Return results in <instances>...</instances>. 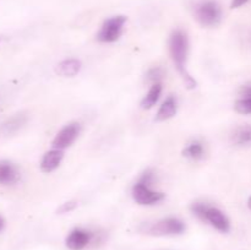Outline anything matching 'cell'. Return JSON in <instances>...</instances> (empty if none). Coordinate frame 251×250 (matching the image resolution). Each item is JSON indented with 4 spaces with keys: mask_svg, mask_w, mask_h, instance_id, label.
I'll use <instances>...</instances> for the list:
<instances>
[{
    "mask_svg": "<svg viewBox=\"0 0 251 250\" xmlns=\"http://www.w3.org/2000/svg\"><path fill=\"white\" fill-rule=\"evenodd\" d=\"M92 232L83 228H74L65 239V245L70 250H83L92 240Z\"/></svg>",
    "mask_w": 251,
    "mask_h": 250,
    "instance_id": "cell-8",
    "label": "cell"
},
{
    "mask_svg": "<svg viewBox=\"0 0 251 250\" xmlns=\"http://www.w3.org/2000/svg\"><path fill=\"white\" fill-rule=\"evenodd\" d=\"M2 39H4V37L0 36V43H1V42H2Z\"/></svg>",
    "mask_w": 251,
    "mask_h": 250,
    "instance_id": "cell-23",
    "label": "cell"
},
{
    "mask_svg": "<svg viewBox=\"0 0 251 250\" xmlns=\"http://www.w3.org/2000/svg\"><path fill=\"white\" fill-rule=\"evenodd\" d=\"M64 159V151L58 149H51L43 154L39 163V168L43 173L49 174L59 168Z\"/></svg>",
    "mask_w": 251,
    "mask_h": 250,
    "instance_id": "cell-11",
    "label": "cell"
},
{
    "mask_svg": "<svg viewBox=\"0 0 251 250\" xmlns=\"http://www.w3.org/2000/svg\"><path fill=\"white\" fill-rule=\"evenodd\" d=\"M248 206H249V208H250V210H251V196H250L249 201H248Z\"/></svg>",
    "mask_w": 251,
    "mask_h": 250,
    "instance_id": "cell-22",
    "label": "cell"
},
{
    "mask_svg": "<svg viewBox=\"0 0 251 250\" xmlns=\"http://www.w3.org/2000/svg\"><path fill=\"white\" fill-rule=\"evenodd\" d=\"M176 112H178V100H176V98L174 96L171 95L163 100L159 109L157 110L154 120L158 123L166 122V120H169L176 117Z\"/></svg>",
    "mask_w": 251,
    "mask_h": 250,
    "instance_id": "cell-12",
    "label": "cell"
},
{
    "mask_svg": "<svg viewBox=\"0 0 251 250\" xmlns=\"http://www.w3.org/2000/svg\"><path fill=\"white\" fill-rule=\"evenodd\" d=\"M162 91H163V86H162L161 82L151 85L149 92L145 95V97L141 100V104H140L142 109L149 110L151 108H153L156 105V103L159 100V98H161Z\"/></svg>",
    "mask_w": 251,
    "mask_h": 250,
    "instance_id": "cell-15",
    "label": "cell"
},
{
    "mask_svg": "<svg viewBox=\"0 0 251 250\" xmlns=\"http://www.w3.org/2000/svg\"><path fill=\"white\" fill-rule=\"evenodd\" d=\"M82 69V63L76 58H68L61 60L56 65L55 73L61 77H74Z\"/></svg>",
    "mask_w": 251,
    "mask_h": 250,
    "instance_id": "cell-13",
    "label": "cell"
},
{
    "mask_svg": "<svg viewBox=\"0 0 251 250\" xmlns=\"http://www.w3.org/2000/svg\"><path fill=\"white\" fill-rule=\"evenodd\" d=\"M156 179V174L152 169H146L141 173L139 180L134 184L131 189V195L135 202L141 206L157 205L166 199V194L162 191L153 190L151 188Z\"/></svg>",
    "mask_w": 251,
    "mask_h": 250,
    "instance_id": "cell-2",
    "label": "cell"
},
{
    "mask_svg": "<svg viewBox=\"0 0 251 250\" xmlns=\"http://www.w3.org/2000/svg\"><path fill=\"white\" fill-rule=\"evenodd\" d=\"M27 120H28V117L26 113H16V114L11 115L0 124V135L1 136L15 135L27 124Z\"/></svg>",
    "mask_w": 251,
    "mask_h": 250,
    "instance_id": "cell-9",
    "label": "cell"
},
{
    "mask_svg": "<svg viewBox=\"0 0 251 250\" xmlns=\"http://www.w3.org/2000/svg\"><path fill=\"white\" fill-rule=\"evenodd\" d=\"M76 207H77V202H76V201H74V200L66 201V202L61 203V206L58 208V211H56V212H58L59 215H63V213L73 212Z\"/></svg>",
    "mask_w": 251,
    "mask_h": 250,
    "instance_id": "cell-19",
    "label": "cell"
},
{
    "mask_svg": "<svg viewBox=\"0 0 251 250\" xmlns=\"http://www.w3.org/2000/svg\"><path fill=\"white\" fill-rule=\"evenodd\" d=\"M190 211L195 217L202 222L212 225L216 230L221 233L230 232V221L221 208L210 205L203 201H196L191 203Z\"/></svg>",
    "mask_w": 251,
    "mask_h": 250,
    "instance_id": "cell-3",
    "label": "cell"
},
{
    "mask_svg": "<svg viewBox=\"0 0 251 250\" xmlns=\"http://www.w3.org/2000/svg\"><path fill=\"white\" fill-rule=\"evenodd\" d=\"M249 0H232V4H230V7L232 9H238V7L245 5Z\"/></svg>",
    "mask_w": 251,
    "mask_h": 250,
    "instance_id": "cell-20",
    "label": "cell"
},
{
    "mask_svg": "<svg viewBox=\"0 0 251 250\" xmlns=\"http://www.w3.org/2000/svg\"><path fill=\"white\" fill-rule=\"evenodd\" d=\"M164 76V70L162 66H153V68L149 69V71L145 75V82L153 85V83L161 82V80Z\"/></svg>",
    "mask_w": 251,
    "mask_h": 250,
    "instance_id": "cell-18",
    "label": "cell"
},
{
    "mask_svg": "<svg viewBox=\"0 0 251 250\" xmlns=\"http://www.w3.org/2000/svg\"><path fill=\"white\" fill-rule=\"evenodd\" d=\"M4 228H5V220H4V217H2V216H0V232H1Z\"/></svg>",
    "mask_w": 251,
    "mask_h": 250,
    "instance_id": "cell-21",
    "label": "cell"
},
{
    "mask_svg": "<svg viewBox=\"0 0 251 250\" xmlns=\"http://www.w3.org/2000/svg\"><path fill=\"white\" fill-rule=\"evenodd\" d=\"M81 134V124L78 122H71L69 124L64 125L56 135L54 136L53 141H51V146L53 149L58 150H65L70 147L74 142L77 140L78 135Z\"/></svg>",
    "mask_w": 251,
    "mask_h": 250,
    "instance_id": "cell-7",
    "label": "cell"
},
{
    "mask_svg": "<svg viewBox=\"0 0 251 250\" xmlns=\"http://www.w3.org/2000/svg\"><path fill=\"white\" fill-rule=\"evenodd\" d=\"M127 21L124 15H117L105 20L97 33V41L100 43H114L122 37L123 29Z\"/></svg>",
    "mask_w": 251,
    "mask_h": 250,
    "instance_id": "cell-6",
    "label": "cell"
},
{
    "mask_svg": "<svg viewBox=\"0 0 251 250\" xmlns=\"http://www.w3.org/2000/svg\"><path fill=\"white\" fill-rule=\"evenodd\" d=\"M196 21L203 27H216L222 21V9L216 0H203L194 10Z\"/></svg>",
    "mask_w": 251,
    "mask_h": 250,
    "instance_id": "cell-4",
    "label": "cell"
},
{
    "mask_svg": "<svg viewBox=\"0 0 251 250\" xmlns=\"http://www.w3.org/2000/svg\"><path fill=\"white\" fill-rule=\"evenodd\" d=\"M168 48L172 61H173L174 66H176V69L178 70L179 75L183 78L186 88L194 90V88L198 86V82H196L195 78L189 74L188 69H186V61H188L189 55L188 33L181 28L174 29L171 33V36H169Z\"/></svg>",
    "mask_w": 251,
    "mask_h": 250,
    "instance_id": "cell-1",
    "label": "cell"
},
{
    "mask_svg": "<svg viewBox=\"0 0 251 250\" xmlns=\"http://www.w3.org/2000/svg\"><path fill=\"white\" fill-rule=\"evenodd\" d=\"M181 153L190 161H200L205 156V146L200 140H193L184 147Z\"/></svg>",
    "mask_w": 251,
    "mask_h": 250,
    "instance_id": "cell-16",
    "label": "cell"
},
{
    "mask_svg": "<svg viewBox=\"0 0 251 250\" xmlns=\"http://www.w3.org/2000/svg\"><path fill=\"white\" fill-rule=\"evenodd\" d=\"M239 96L234 103L235 112L239 114H251V85L242 86Z\"/></svg>",
    "mask_w": 251,
    "mask_h": 250,
    "instance_id": "cell-14",
    "label": "cell"
},
{
    "mask_svg": "<svg viewBox=\"0 0 251 250\" xmlns=\"http://www.w3.org/2000/svg\"><path fill=\"white\" fill-rule=\"evenodd\" d=\"M232 142L237 146L251 145V125L238 126L232 134Z\"/></svg>",
    "mask_w": 251,
    "mask_h": 250,
    "instance_id": "cell-17",
    "label": "cell"
},
{
    "mask_svg": "<svg viewBox=\"0 0 251 250\" xmlns=\"http://www.w3.org/2000/svg\"><path fill=\"white\" fill-rule=\"evenodd\" d=\"M186 230V225L180 218L166 217L146 225L145 233L153 237H171L180 235Z\"/></svg>",
    "mask_w": 251,
    "mask_h": 250,
    "instance_id": "cell-5",
    "label": "cell"
},
{
    "mask_svg": "<svg viewBox=\"0 0 251 250\" xmlns=\"http://www.w3.org/2000/svg\"><path fill=\"white\" fill-rule=\"evenodd\" d=\"M21 178L19 167L11 161L0 159V185H14Z\"/></svg>",
    "mask_w": 251,
    "mask_h": 250,
    "instance_id": "cell-10",
    "label": "cell"
}]
</instances>
